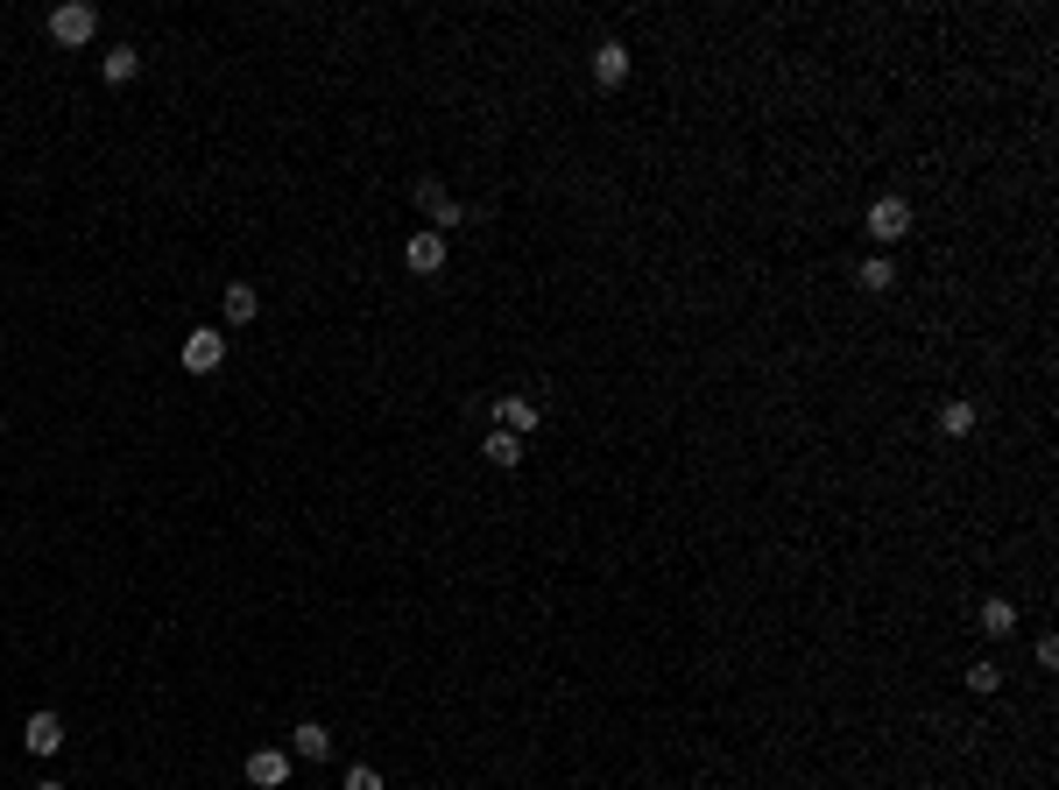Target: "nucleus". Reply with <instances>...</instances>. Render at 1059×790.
<instances>
[{"mask_svg":"<svg viewBox=\"0 0 1059 790\" xmlns=\"http://www.w3.org/2000/svg\"><path fill=\"white\" fill-rule=\"evenodd\" d=\"M50 36L64 42V50H85V42L99 36V8H85V0H64V8H50Z\"/></svg>","mask_w":1059,"mask_h":790,"instance_id":"obj_1","label":"nucleus"},{"mask_svg":"<svg viewBox=\"0 0 1059 790\" xmlns=\"http://www.w3.org/2000/svg\"><path fill=\"white\" fill-rule=\"evenodd\" d=\"M417 205L431 212V233H453V227H467V205H459L453 191L438 184V177H417Z\"/></svg>","mask_w":1059,"mask_h":790,"instance_id":"obj_2","label":"nucleus"},{"mask_svg":"<svg viewBox=\"0 0 1059 790\" xmlns=\"http://www.w3.org/2000/svg\"><path fill=\"white\" fill-rule=\"evenodd\" d=\"M862 227H869V241H876V247H898L904 233H912V205H904V198H876Z\"/></svg>","mask_w":1059,"mask_h":790,"instance_id":"obj_3","label":"nucleus"},{"mask_svg":"<svg viewBox=\"0 0 1059 790\" xmlns=\"http://www.w3.org/2000/svg\"><path fill=\"white\" fill-rule=\"evenodd\" d=\"M219 361H227V332H219V325H198V332H184V367H191V375H213Z\"/></svg>","mask_w":1059,"mask_h":790,"instance_id":"obj_4","label":"nucleus"},{"mask_svg":"<svg viewBox=\"0 0 1059 790\" xmlns=\"http://www.w3.org/2000/svg\"><path fill=\"white\" fill-rule=\"evenodd\" d=\"M488 416H495V430H509V438H530V430H537V402L530 396H495Z\"/></svg>","mask_w":1059,"mask_h":790,"instance_id":"obj_5","label":"nucleus"},{"mask_svg":"<svg viewBox=\"0 0 1059 790\" xmlns=\"http://www.w3.org/2000/svg\"><path fill=\"white\" fill-rule=\"evenodd\" d=\"M402 268H410V276H438L445 268V233H410V241H402Z\"/></svg>","mask_w":1059,"mask_h":790,"instance_id":"obj_6","label":"nucleus"},{"mask_svg":"<svg viewBox=\"0 0 1059 790\" xmlns=\"http://www.w3.org/2000/svg\"><path fill=\"white\" fill-rule=\"evenodd\" d=\"M22 749H28V755H57V749H64V720H57V713H28Z\"/></svg>","mask_w":1059,"mask_h":790,"instance_id":"obj_7","label":"nucleus"},{"mask_svg":"<svg viewBox=\"0 0 1059 790\" xmlns=\"http://www.w3.org/2000/svg\"><path fill=\"white\" fill-rule=\"evenodd\" d=\"M248 783H255V790H282V783H290V755H282V749H255V755H248Z\"/></svg>","mask_w":1059,"mask_h":790,"instance_id":"obj_8","label":"nucleus"},{"mask_svg":"<svg viewBox=\"0 0 1059 790\" xmlns=\"http://www.w3.org/2000/svg\"><path fill=\"white\" fill-rule=\"evenodd\" d=\"M290 755H304V763H325V755H333V727H325V720H297V727H290Z\"/></svg>","mask_w":1059,"mask_h":790,"instance_id":"obj_9","label":"nucleus"},{"mask_svg":"<svg viewBox=\"0 0 1059 790\" xmlns=\"http://www.w3.org/2000/svg\"><path fill=\"white\" fill-rule=\"evenodd\" d=\"M975 629L989 635V643H1010V635H1018V600H982Z\"/></svg>","mask_w":1059,"mask_h":790,"instance_id":"obj_10","label":"nucleus"},{"mask_svg":"<svg viewBox=\"0 0 1059 790\" xmlns=\"http://www.w3.org/2000/svg\"><path fill=\"white\" fill-rule=\"evenodd\" d=\"M622 78H629V50H622V42H601V50H593V85L615 93Z\"/></svg>","mask_w":1059,"mask_h":790,"instance_id":"obj_11","label":"nucleus"},{"mask_svg":"<svg viewBox=\"0 0 1059 790\" xmlns=\"http://www.w3.org/2000/svg\"><path fill=\"white\" fill-rule=\"evenodd\" d=\"M975 424H982V410L967 396H953L947 410H939V430H947V438H975Z\"/></svg>","mask_w":1059,"mask_h":790,"instance_id":"obj_12","label":"nucleus"},{"mask_svg":"<svg viewBox=\"0 0 1059 790\" xmlns=\"http://www.w3.org/2000/svg\"><path fill=\"white\" fill-rule=\"evenodd\" d=\"M134 71H142V50H128V42H113V50L99 57V78H107V85H128Z\"/></svg>","mask_w":1059,"mask_h":790,"instance_id":"obj_13","label":"nucleus"},{"mask_svg":"<svg viewBox=\"0 0 1059 790\" xmlns=\"http://www.w3.org/2000/svg\"><path fill=\"white\" fill-rule=\"evenodd\" d=\"M855 282H862V290H869V296H883V290H898V262H890V255H869V262H862V268H855Z\"/></svg>","mask_w":1059,"mask_h":790,"instance_id":"obj_14","label":"nucleus"},{"mask_svg":"<svg viewBox=\"0 0 1059 790\" xmlns=\"http://www.w3.org/2000/svg\"><path fill=\"white\" fill-rule=\"evenodd\" d=\"M255 311H262L255 282H227V325H255Z\"/></svg>","mask_w":1059,"mask_h":790,"instance_id":"obj_15","label":"nucleus"},{"mask_svg":"<svg viewBox=\"0 0 1059 790\" xmlns=\"http://www.w3.org/2000/svg\"><path fill=\"white\" fill-rule=\"evenodd\" d=\"M481 452H488V466H502V473L524 466V438H509V430H495V438H488Z\"/></svg>","mask_w":1059,"mask_h":790,"instance_id":"obj_16","label":"nucleus"},{"mask_svg":"<svg viewBox=\"0 0 1059 790\" xmlns=\"http://www.w3.org/2000/svg\"><path fill=\"white\" fill-rule=\"evenodd\" d=\"M967 692H975V698L1003 692V670H996V664H967Z\"/></svg>","mask_w":1059,"mask_h":790,"instance_id":"obj_17","label":"nucleus"},{"mask_svg":"<svg viewBox=\"0 0 1059 790\" xmlns=\"http://www.w3.org/2000/svg\"><path fill=\"white\" fill-rule=\"evenodd\" d=\"M339 790H389V783H382V769H368V763H353V769H347V777H339Z\"/></svg>","mask_w":1059,"mask_h":790,"instance_id":"obj_18","label":"nucleus"},{"mask_svg":"<svg viewBox=\"0 0 1059 790\" xmlns=\"http://www.w3.org/2000/svg\"><path fill=\"white\" fill-rule=\"evenodd\" d=\"M36 790H64V783H36Z\"/></svg>","mask_w":1059,"mask_h":790,"instance_id":"obj_19","label":"nucleus"}]
</instances>
